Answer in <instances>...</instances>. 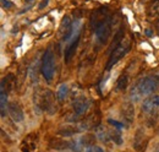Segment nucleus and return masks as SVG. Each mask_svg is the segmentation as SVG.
I'll return each instance as SVG.
<instances>
[{
    "instance_id": "nucleus-7",
    "label": "nucleus",
    "mask_w": 159,
    "mask_h": 152,
    "mask_svg": "<svg viewBox=\"0 0 159 152\" xmlns=\"http://www.w3.org/2000/svg\"><path fill=\"white\" fill-rule=\"evenodd\" d=\"M7 112L10 114L11 119L15 121V123H20L23 120V111L21 108V106L17 103V102H12L7 106Z\"/></svg>"
},
{
    "instance_id": "nucleus-5",
    "label": "nucleus",
    "mask_w": 159,
    "mask_h": 152,
    "mask_svg": "<svg viewBox=\"0 0 159 152\" xmlns=\"http://www.w3.org/2000/svg\"><path fill=\"white\" fill-rule=\"evenodd\" d=\"M131 48V44L129 42H121L119 45L110 53V57H109V60H108V64H107V69H111L118 61H119L121 58H124L130 50Z\"/></svg>"
},
{
    "instance_id": "nucleus-14",
    "label": "nucleus",
    "mask_w": 159,
    "mask_h": 152,
    "mask_svg": "<svg viewBox=\"0 0 159 152\" xmlns=\"http://www.w3.org/2000/svg\"><path fill=\"white\" fill-rule=\"evenodd\" d=\"M97 136L99 137L102 141H108V140H109L110 134L107 133V131H105V129H104L103 126H99V128L97 129Z\"/></svg>"
},
{
    "instance_id": "nucleus-9",
    "label": "nucleus",
    "mask_w": 159,
    "mask_h": 152,
    "mask_svg": "<svg viewBox=\"0 0 159 152\" xmlns=\"http://www.w3.org/2000/svg\"><path fill=\"white\" fill-rule=\"evenodd\" d=\"M88 107H89V102L86 98H79L74 102V112L77 115H82L83 113H86Z\"/></svg>"
},
{
    "instance_id": "nucleus-16",
    "label": "nucleus",
    "mask_w": 159,
    "mask_h": 152,
    "mask_svg": "<svg viewBox=\"0 0 159 152\" xmlns=\"http://www.w3.org/2000/svg\"><path fill=\"white\" fill-rule=\"evenodd\" d=\"M84 152H104V150H103L102 147H99V146H94V145H92V146H88Z\"/></svg>"
},
{
    "instance_id": "nucleus-3",
    "label": "nucleus",
    "mask_w": 159,
    "mask_h": 152,
    "mask_svg": "<svg viewBox=\"0 0 159 152\" xmlns=\"http://www.w3.org/2000/svg\"><path fill=\"white\" fill-rule=\"evenodd\" d=\"M81 28H82L81 21H75L72 23L69 33L64 37V40H70V43L66 45V49H65V61L66 63H69L71 60V58L74 57V54L76 52V48H77L80 42Z\"/></svg>"
},
{
    "instance_id": "nucleus-22",
    "label": "nucleus",
    "mask_w": 159,
    "mask_h": 152,
    "mask_svg": "<svg viewBox=\"0 0 159 152\" xmlns=\"http://www.w3.org/2000/svg\"><path fill=\"white\" fill-rule=\"evenodd\" d=\"M26 1H27V2H30V1H32V0H26Z\"/></svg>"
},
{
    "instance_id": "nucleus-15",
    "label": "nucleus",
    "mask_w": 159,
    "mask_h": 152,
    "mask_svg": "<svg viewBox=\"0 0 159 152\" xmlns=\"http://www.w3.org/2000/svg\"><path fill=\"white\" fill-rule=\"evenodd\" d=\"M124 112H125V113H122V116L126 118L127 121H131L132 118H134V108H132V106L130 104V106H129V111H126V108H125Z\"/></svg>"
},
{
    "instance_id": "nucleus-1",
    "label": "nucleus",
    "mask_w": 159,
    "mask_h": 152,
    "mask_svg": "<svg viewBox=\"0 0 159 152\" xmlns=\"http://www.w3.org/2000/svg\"><path fill=\"white\" fill-rule=\"evenodd\" d=\"M159 88V76L152 75L141 78L131 91V99L139 101L143 97L154 93Z\"/></svg>"
},
{
    "instance_id": "nucleus-11",
    "label": "nucleus",
    "mask_w": 159,
    "mask_h": 152,
    "mask_svg": "<svg viewBox=\"0 0 159 152\" xmlns=\"http://www.w3.org/2000/svg\"><path fill=\"white\" fill-rule=\"evenodd\" d=\"M124 33H125V31H124V28H120L119 31L116 32V35H115V37L113 39V43H111V52L119 45L120 43L122 42V38H124Z\"/></svg>"
},
{
    "instance_id": "nucleus-17",
    "label": "nucleus",
    "mask_w": 159,
    "mask_h": 152,
    "mask_svg": "<svg viewBox=\"0 0 159 152\" xmlns=\"http://www.w3.org/2000/svg\"><path fill=\"white\" fill-rule=\"evenodd\" d=\"M109 123H110L111 125H114V126H116L118 129H121V128H124V126H125L124 124H120L119 121H115V120H109Z\"/></svg>"
},
{
    "instance_id": "nucleus-21",
    "label": "nucleus",
    "mask_w": 159,
    "mask_h": 152,
    "mask_svg": "<svg viewBox=\"0 0 159 152\" xmlns=\"http://www.w3.org/2000/svg\"><path fill=\"white\" fill-rule=\"evenodd\" d=\"M157 30H158V32H159V20L157 21Z\"/></svg>"
},
{
    "instance_id": "nucleus-4",
    "label": "nucleus",
    "mask_w": 159,
    "mask_h": 152,
    "mask_svg": "<svg viewBox=\"0 0 159 152\" xmlns=\"http://www.w3.org/2000/svg\"><path fill=\"white\" fill-rule=\"evenodd\" d=\"M54 71H55V60H54V53L52 48H48L43 55L42 60V74L44 78L49 82L54 77Z\"/></svg>"
},
{
    "instance_id": "nucleus-20",
    "label": "nucleus",
    "mask_w": 159,
    "mask_h": 152,
    "mask_svg": "<svg viewBox=\"0 0 159 152\" xmlns=\"http://www.w3.org/2000/svg\"><path fill=\"white\" fill-rule=\"evenodd\" d=\"M47 2H48V0H45V1H43V2H42V4H40V9H43V7H44V6H45V5H47Z\"/></svg>"
},
{
    "instance_id": "nucleus-18",
    "label": "nucleus",
    "mask_w": 159,
    "mask_h": 152,
    "mask_svg": "<svg viewBox=\"0 0 159 152\" xmlns=\"http://www.w3.org/2000/svg\"><path fill=\"white\" fill-rule=\"evenodd\" d=\"M1 2H2V6H4L5 9H9V7L12 6V2L9 1V0H1Z\"/></svg>"
},
{
    "instance_id": "nucleus-6",
    "label": "nucleus",
    "mask_w": 159,
    "mask_h": 152,
    "mask_svg": "<svg viewBox=\"0 0 159 152\" xmlns=\"http://www.w3.org/2000/svg\"><path fill=\"white\" fill-rule=\"evenodd\" d=\"M37 141H38V134L33 133L27 135L23 141H22V145H21V149L22 152H32L36 150L37 147Z\"/></svg>"
},
{
    "instance_id": "nucleus-13",
    "label": "nucleus",
    "mask_w": 159,
    "mask_h": 152,
    "mask_svg": "<svg viewBox=\"0 0 159 152\" xmlns=\"http://www.w3.org/2000/svg\"><path fill=\"white\" fill-rule=\"evenodd\" d=\"M127 83H129V78H127V76L122 75L119 80H118L116 90H119V91H124V90L127 87Z\"/></svg>"
},
{
    "instance_id": "nucleus-12",
    "label": "nucleus",
    "mask_w": 159,
    "mask_h": 152,
    "mask_svg": "<svg viewBox=\"0 0 159 152\" xmlns=\"http://www.w3.org/2000/svg\"><path fill=\"white\" fill-rule=\"evenodd\" d=\"M67 93H69V87L66 83H62L58 90V98L59 101H64L66 97H67Z\"/></svg>"
},
{
    "instance_id": "nucleus-10",
    "label": "nucleus",
    "mask_w": 159,
    "mask_h": 152,
    "mask_svg": "<svg viewBox=\"0 0 159 152\" xmlns=\"http://www.w3.org/2000/svg\"><path fill=\"white\" fill-rule=\"evenodd\" d=\"M5 78L1 81V91H0V108H1V116H5L6 113V103H7V90L5 88Z\"/></svg>"
},
{
    "instance_id": "nucleus-8",
    "label": "nucleus",
    "mask_w": 159,
    "mask_h": 152,
    "mask_svg": "<svg viewBox=\"0 0 159 152\" xmlns=\"http://www.w3.org/2000/svg\"><path fill=\"white\" fill-rule=\"evenodd\" d=\"M142 111L147 114H152L156 111H159V95L147 98L142 104Z\"/></svg>"
},
{
    "instance_id": "nucleus-2",
    "label": "nucleus",
    "mask_w": 159,
    "mask_h": 152,
    "mask_svg": "<svg viewBox=\"0 0 159 152\" xmlns=\"http://www.w3.org/2000/svg\"><path fill=\"white\" fill-rule=\"evenodd\" d=\"M92 19H94V22H92V27L94 30L96 39L98 40V43L104 44L111 32L113 17L110 15H100L99 16L98 12H96L93 14Z\"/></svg>"
},
{
    "instance_id": "nucleus-19",
    "label": "nucleus",
    "mask_w": 159,
    "mask_h": 152,
    "mask_svg": "<svg viewBox=\"0 0 159 152\" xmlns=\"http://www.w3.org/2000/svg\"><path fill=\"white\" fill-rule=\"evenodd\" d=\"M146 35H147L148 37H152V36H153V31H152V30H146Z\"/></svg>"
}]
</instances>
